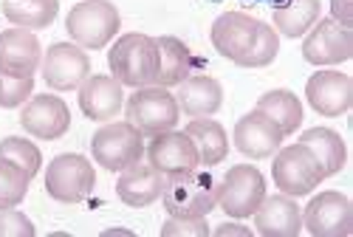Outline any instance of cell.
I'll list each match as a JSON object with an SVG mask.
<instances>
[{
    "label": "cell",
    "instance_id": "1",
    "mask_svg": "<svg viewBox=\"0 0 353 237\" xmlns=\"http://www.w3.org/2000/svg\"><path fill=\"white\" fill-rule=\"evenodd\" d=\"M108 65L116 82H122V87H144L156 82L159 71V48L156 37H147L141 32L122 34L110 45Z\"/></svg>",
    "mask_w": 353,
    "mask_h": 237
},
{
    "label": "cell",
    "instance_id": "2",
    "mask_svg": "<svg viewBox=\"0 0 353 237\" xmlns=\"http://www.w3.org/2000/svg\"><path fill=\"white\" fill-rule=\"evenodd\" d=\"M161 200H164L167 215L207 218L218 206V181L212 178L210 169H201V167L170 175L161 192Z\"/></svg>",
    "mask_w": 353,
    "mask_h": 237
},
{
    "label": "cell",
    "instance_id": "3",
    "mask_svg": "<svg viewBox=\"0 0 353 237\" xmlns=\"http://www.w3.org/2000/svg\"><path fill=\"white\" fill-rule=\"evenodd\" d=\"M119 25H122L119 9L110 0H82L65 17L71 40L82 48H105L116 37Z\"/></svg>",
    "mask_w": 353,
    "mask_h": 237
},
{
    "label": "cell",
    "instance_id": "4",
    "mask_svg": "<svg viewBox=\"0 0 353 237\" xmlns=\"http://www.w3.org/2000/svg\"><path fill=\"white\" fill-rule=\"evenodd\" d=\"M181 118V107L170 94V87L161 85H144L136 87V94L128 99V122L141 136H156L172 130Z\"/></svg>",
    "mask_w": 353,
    "mask_h": 237
},
{
    "label": "cell",
    "instance_id": "5",
    "mask_svg": "<svg viewBox=\"0 0 353 237\" xmlns=\"http://www.w3.org/2000/svg\"><path fill=\"white\" fill-rule=\"evenodd\" d=\"M272 178H274L277 189L283 195H291V198H303V195L314 192L319 187V181H325L314 153L300 141L280 147V150L274 153Z\"/></svg>",
    "mask_w": 353,
    "mask_h": 237
},
{
    "label": "cell",
    "instance_id": "6",
    "mask_svg": "<svg viewBox=\"0 0 353 237\" xmlns=\"http://www.w3.org/2000/svg\"><path fill=\"white\" fill-rule=\"evenodd\" d=\"M97 187L94 164L79 153L57 156L46 169V192L57 203H82Z\"/></svg>",
    "mask_w": 353,
    "mask_h": 237
},
{
    "label": "cell",
    "instance_id": "7",
    "mask_svg": "<svg viewBox=\"0 0 353 237\" xmlns=\"http://www.w3.org/2000/svg\"><path fill=\"white\" fill-rule=\"evenodd\" d=\"M91 153L108 172H122L144 158V136L130 122H110L94 133Z\"/></svg>",
    "mask_w": 353,
    "mask_h": 237
},
{
    "label": "cell",
    "instance_id": "8",
    "mask_svg": "<svg viewBox=\"0 0 353 237\" xmlns=\"http://www.w3.org/2000/svg\"><path fill=\"white\" fill-rule=\"evenodd\" d=\"M266 198V178L254 164L232 167L218 184V206L229 218H252Z\"/></svg>",
    "mask_w": 353,
    "mask_h": 237
},
{
    "label": "cell",
    "instance_id": "9",
    "mask_svg": "<svg viewBox=\"0 0 353 237\" xmlns=\"http://www.w3.org/2000/svg\"><path fill=\"white\" fill-rule=\"evenodd\" d=\"M305 63L325 68V65H342L353 56V28L342 25L336 20H316L303 43Z\"/></svg>",
    "mask_w": 353,
    "mask_h": 237
},
{
    "label": "cell",
    "instance_id": "10",
    "mask_svg": "<svg viewBox=\"0 0 353 237\" xmlns=\"http://www.w3.org/2000/svg\"><path fill=\"white\" fill-rule=\"evenodd\" d=\"M303 229L314 237H347L353 234V203L342 192H319L303 212Z\"/></svg>",
    "mask_w": 353,
    "mask_h": 237
},
{
    "label": "cell",
    "instance_id": "11",
    "mask_svg": "<svg viewBox=\"0 0 353 237\" xmlns=\"http://www.w3.org/2000/svg\"><path fill=\"white\" fill-rule=\"evenodd\" d=\"M91 76V59L77 43H54L43 56V79L51 91H77Z\"/></svg>",
    "mask_w": 353,
    "mask_h": 237
},
{
    "label": "cell",
    "instance_id": "12",
    "mask_svg": "<svg viewBox=\"0 0 353 237\" xmlns=\"http://www.w3.org/2000/svg\"><path fill=\"white\" fill-rule=\"evenodd\" d=\"M147 164L156 167L164 178L201 167L192 138L184 130H175V127L164 130V133H156L150 138V147H147Z\"/></svg>",
    "mask_w": 353,
    "mask_h": 237
},
{
    "label": "cell",
    "instance_id": "13",
    "mask_svg": "<svg viewBox=\"0 0 353 237\" xmlns=\"http://www.w3.org/2000/svg\"><path fill=\"white\" fill-rule=\"evenodd\" d=\"M20 125L26 133H32L43 141H57L63 138L71 127V113L68 105L54 96V94H40L34 99H28L23 113H20Z\"/></svg>",
    "mask_w": 353,
    "mask_h": 237
},
{
    "label": "cell",
    "instance_id": "14",
    "mask_svg": "<svg viewBox=\"0 0 353 237\" xmlns=\"http://www.w3.org/2000/svg\"><path fill=\"white\" fill-rule=\"evenodd\" d=\"M305 96L319 116H345L353 105V79L342 71H316L308 76Z\"/></svg>",
    "mask_w": 353,
    "mask_h": 237
},
{
    "label": "cell",
    "instance_id": "15",
    "mask_svg": "<svg viewBox=\"0 0 353 237\" xmlns=\"http://www.w3.org/2000/svg\"><path fill=\"white\" fill-rule=\"evenodd\" d=\"M43 65V45L28 28H6L0 34V71L9 76H34Z\"/></svg>",
    "mask_w": 353,
    "mask_h": 237
},
{
    "label": "cell",
    "instance_id": "16",
    "mask_svg": "<svg viewBox=\"0 0 353 237\" xmlns=\"http://www.w3.org/2000/svg\"><path fill=\"white\" fill-rule=\"evenodd\" d=\"M234 147L246 158H269L283 147V133L269 116L252 110L234 125Z\"/></svg>",
    "mask_w": 353,
    "mask_h": 237
},
{
    "label": "cell",
    "instance_id": "17",
    "mask_svg": "<svg viewBox=\"0 0 353 237\" xmlns=\"http://www.w3.org/2000/svg\"><path fill=\"white\" fill-rule=\"evenodd\" d=\"M254 226L263 237H297L303 231V209L291 195H266L254 209Z\"/></svg>",
    "mask_w": 353,
    "mask_h": 237
},
{
    "label": "cell",
    "instance_id": "18",
    "mask_svg": "<svg viewBox=\"0 0 353 237\" xmlns=\"http://www.w3.org/2000/svg\"><path fill=\"white\" fill-rule=\"evenodd\" d=\"M257 25H260V20H254L246 12H223L210 28V40L221 56L238 63V59L249 51L252 40L257 34Z\"/></svg>",
    "mask_w": 353,
    "mask_h": 237
},
{
    "label": "cell",
    "instance_id": "19",
    "mask_svg": "<svg viewBox=\"0 0 353 237\" xmlns=\"http://www.w3.org/2000/svg\"><path fill=\"white\" fill-rule=\"evenodd\" d=\"M164 184H167V178L156 167H150L147 161H136L119 172L116 195H119L122 203L133 206V209H144V206H150L161 198Z\"/></svg>",
    "mask_w": 353,
    "mask_h": 237
},
{
    "label": "cell",
    "instance_id": "20",
    "mask_svg": "<svg viewBox=\"0 0 353 237\" xmlns=\"http://www.w3.org/2000/svg\"><path fill=\"white\" fill-rule=\"evenodd\" d=\"M122 82H116L113 76H88L79 85V107L91 122H110L116 113H122Z\"/></svg>",
    "mask_w": 353,
    "mask_h": 237
},
{
    "label": "cell",
    "instance_id": "21",
    "mask_svg": "<svg viewBox=\"0 0 353 237\" xmlns=\"http://www.w3.org/2000/svg\"><path fill=\"white\" fill-rule=\"evenodd\" d=\"M179 102L181 113H187L190 118H201V116H212L218 113V107L223 105V87L218 79L198 74V76H187L179 85Z\"/></svg>",
    "mask_w": 353,
    "mask_h": 237
},
{
    "label": "cell",
    "instance_id": "22",
    "mask_svg": "<svg viewBox=\"0 0 353 237\" xmlns=\"http://www.w3.org/2000/svg\"><path fill=\"white\" fill-rule=\"evenodd\" d=\"M184 133L192 138L195 150H198V161L201 167H215L229 156V138L221 122H215L212 116H201V118H190V125L184 127Z\"/></svg>",
    "mask_w": 353,
    "mask_h": 237
},
{
    "label": "cell",
    "instance_id": "23",
    "mask_svg": "<svg viewBox=\"0 0 353 237\" xmlns=\"http://www.w3.org/2000/svg\"><path fill=\"white\" fill-rule=\"evenodd\" d=\"M300 144H305L308 150L314 153V158H316V164L322 169V178L336 175L347 161L345 138L331 127H308L300 136Z\"/></svg>",
    "mask_w": 353,
    "mask_h": 237
},
{
    "label": "cell",
    "instance_id": "24",
    "mask_svg": "<svg viewBox=\"0 0 353 237\" xmlns=\"http://www.w3.org/2000/svg\"><path fill=\"white\" fill-rule=\"evenodd\" d=\"M156 48H159V71H156V82L161 87H175L181 85L190 71H192V54L190 48L179 40V37H156Z\"/></svg>",
    "mask_w": 353,
    "mask_h": 237
},
{
    "label": "cell",
    "instance_id": "25",
    "mask_svg": "<svg viewBox=\"0 0 353 237\" xmlns=\"http://www.w3.org/2000/svg\"><path fill=\"white\" fill-rule=\"evenodd\" d=\"M263 116H269L272 122L280 127L283 136H291L297 133L300 125H303V102L294 96L291 91H285V87H277V91H269L263 94L257 99V107Z\"/></svg>",
    "mask_w": 353,
    "mask_h": 237
},
{
    "label": "cell",
    "instance_id": "26",
    "mask_svg": "<svg viewBox=\"0 0 353 237\" xmlns=\"http://www.w3.org/2000/svg\"><path fill=\"white\" fill-rule=\"evenodd\" d=\"M60 12V0H3V14L17 28L40 32L48 28Z\"/></svg>",
    "mask_w": 353,
    "mask_h": 237
},
{
    "label": "cell",
    "instance_id": "27",
    "mask_svg": "<svg viewBox=\"0 0 353 237\" xmlns=\"http://www.w3.org/2000/svg\"><path fill=\"white\" fill-rule=\"evenodd\" d=\"M319 0H288L285 6L274 9V32L283 37H303L311 32V25L319 20Z\"/></svg>",
    "mask_w": 353,
    "mask_h": 237
},
{
    "label": "cell",
    "instance_id": "28",
    "mask_svg": "<svg viewBox=\"0 0 353 237\" xmlns=\"http://www.w3.org/2000/svg\"><path fill=\"white\" fill-rule=\"evenodd\" d=\"M277 51H280V37H277V32H274L269 23H260V25H257V34H254V40H252V45H249V51H246L234 65H241V68H266V65L274 63Z\"/></svg>",
    "mask_w": 353,
    "mask_h": 237
},
{
    "label": "cell",
    "instance_id": "29",
    "mask_svg": "<svg viewBox=\"0 0 353 237\" xmlns=\"http://www.w3.org/2000/svg\"><path fill=\"white\" fill-rule=\"evenodd\" d=\"M0 158L17 164L28 178H34L43 167V153L37 150V144L28 138H20V136H9L0 141Z\"/></svg>",
    "mask_w": 353,
    "mask_h": 237
},
{
    "label": "cell",
    "instance_id": "30",
    "mask_svg": "<svg viewBox=\"0 0 353 237\" xmlns=\"http://www.w3.org/2000/svg\"><path fill=\"white\" fill-rule=\"evenodd\" d=\"M28 178L17 164L0 158V209H14L28 192Z\"/></svg>",
    "mask_w": 353,
    "mask_h": 237
},
{
    "label": "cell",
    "instance_id": "31",
    "mask_svg": "<svg viewBox=\"0 0 353 237\" xmlns=\"http://www.w3.org/2000/svg\"><path fill=\"white\" fill-rule=\"evenodd\" d=\"M34 76H9L0 71V107H20L32 99Z\"/></svg>",
    "mask_w": 353,
    "mask_h": 237
},
{
    "label": "cell",
    "instance_id": "32",
    "mask_svg": "<svg viewBox=\"0 0 353 237\" xmlns=\"http://www.w3.org/2000/svg\"><path fill=\"white\" fill-rule=\"evenodd\" d=\"M212 234L207 218H179L170 215L161 226V237H207Z\"/></svg>",
    "mask_w": 353,
    "mask_h": 237
},
{
    "label": "cell",
    "instance_id": "33",
    "mask_svg": "<svg viewBox=\"0 0 353 237\" xmlns=\"http://www.w3.org/2000/svg\"><path fill=\"white\" fill-rule=\"evenodd\" d=\"M37 229L23 212L14 209H0V237H34Z\"/></svg>",
    "mask_w": 353,
    "mask_h": 237
},
{
    "label": "cell",
    "instance_id": "34",
    "mask_svg": "<svg viewBox=\"0 0 353 237\" xmlns=\"http://www.w3.org/2000/svg\"><path fill=\"white\" fill-rule=\"evenodd\" d=\"M331 17L353 28V0H331Z\"/></svg>",
    "mask_w": 353,
    "mask_h": 237
},
{
    "label": "cell",
    "instance_id": "35",
    "mask_svg": "<svg viewBox=\"0 0 353 237\" xmlns=\"http://www.w3.org/2000/svg\"><path fill=\"white\" fill-rule=\"evenodd\" d=\"M215 234H218V237H223V234H241V237H249V234H252V229L238 226V223H223V226H218V229H215Z\"/></svg>",
    "mask_w": 353,
    "mask_h": 237
}]
</instances>
